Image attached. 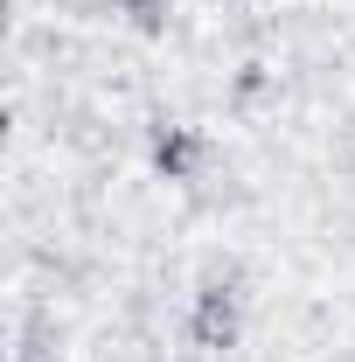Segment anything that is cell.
I'll use <instances>...</instances> for the list:
<instances>
[{
	"label": "cell",
	"mask_w": 355,
	"mask_h": 362,
	"mask_svg": "<svg viewBox=\"0 0 355 362\" xmlns=\"http://www.w3.org/2000/svg\"><path fill=\"white\" fill-rule=\"evenodd\" d=\"M126 7H133L139 28H161V0H126Z\"/></svg>",
	"instance_id": "3"
},
{
	"label": "cell",
	"mask_w": 355,
	"mask_h": 362,
	"mask_svg": "<svg viewBox=\"0 0 355 362\" xmlns=\"http://www.w3.org/2000/svg\"><path fill=\"white\" fill-rule=\"evenodd\" d=\"M258 90H265V70H258V63H244V77H237V98H258Z\"/></svg>",
	"instance_id": "4"
},
{
	"label": "cell",
	"mask_w": 355,
	"mask_h": 362,
	"mask_svg": "<svg viewBox=\"0 0 355 362\" xmlns=\"http://www.w3.org/2000/svg\"><path fill=\"white\" fill-rule=\"evenodd\" d=\"M153 168L168 181H195V168H202V133L195 126H161L153 133Z\"/></svg>",
	"instance_id": "2"
},
{
	"label": "cell",
	"mask_w": 355,
	"mask_h": 362,
	"mask_svg": "<svg viewBox=\"0 0 355 362\" xmlns=\"http://www.w3.org/2000/svg\"><path fill=\"white\" fill-rule=\"evenodd\" d=\"M237 327H244V314H237V286H202L195 293V320H188V334H195V349H237Z\"/></svg>",
	"instance_id": "1"
}]
</instances>
